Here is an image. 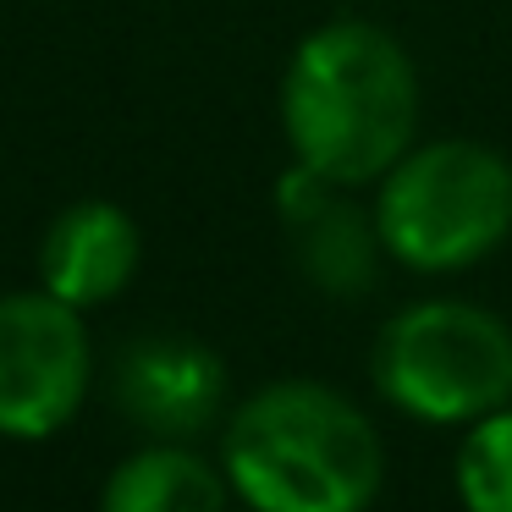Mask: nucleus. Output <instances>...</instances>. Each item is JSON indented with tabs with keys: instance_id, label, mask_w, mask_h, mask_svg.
I'll return each instance as SVG.
<instances>
[{
	"instance_id": "1",
	"label": "nucleus",
	"mask_w": 512,
	"mask_h": 512,
	"mask_svg": "<svg viewBox=\"0 0 512 512\" xmlns=\"http://www.w3.org/2000/svg\"><path fill=\"white\" fill-rule=\"evenodd\" d=\"M281 138L292 166L331 188H375L419 144V72L402 39L369 17L303 34L281 72Z\"/></svg>"
},
{
	"instance_id": "2",
	"label": "nucleus",
	"mask_w": 512,
	"mask_h": 512,
	"mask_svg": "<svg viewBox=\"0 0 512 512\" xmlns=\"http://www.w3.org/2000/svg\"><path fill=\"white\" fill-rule=\"evenodd\" d=\"M221 468L248 512H369L386 485V446L347 391L287 375L232 408Z\"/></svg>"
},
{
	"instance_id": "3",
	"label": "nucleus",
	"mask_w": 512,
	"mask_h": 512,
	"mask_svg": "<svg viewBox=\"0 0 512 512\" xmlns=\"http://www.w3.org/2000/svg\"><path fill=\"white\" fill-rule=\"evenodd\" d=\"M375 232L413 276H457L512 237V160L479 138L413 144L375 182Z\"/></svg>"
},
{
	"instance_id": "4",
	"label": "nucleus",
	"mask_w": 512,
	"mask_h": 512,
	"mask_svg": "<svg viewBox=\"0 0 512 512\" xmlns=\"http://www.w3.org/2000/svg\"><path fill=\"white\" fill-rule=\"evenodd\" d=\"M369 375L397 413L468 430L512 408V325L468 298H419L380 325Z\"/></svg>"
},
{
	"instance_id": "5",
	"label": "nucleus",
	"mask_w": 512,
	"mask_h": 512,
	"mask_svg": "<svg viewBox=\"0 0 512 512\" xmlns=\"http://www.w3.org/2000/svg\"><path fill=\"white\" fill-rule=\"evenodd\" d=\"M94 380V347L83 309L56 292L0 298V435L50 441L78 419Z\"/></svg>"
},
{
	"instance_id": "6",
	"label": "nucleus",
	"mask_w": 512,
	"mask_h": 512,
	"mask_svg": "<svg viewBox=\"0 0 512 512\" xmlns=\"http://www.w3.org/2000/svg\"><path fill=\"white\" fill-rule=\"evenodd\" d=\"M116 408L155 441H193L226 413V364L199 336L155 331L116 358Z\"/></svg>"
},
{
	"instance_id": "7",
	"label": "nucleus",
	"mask_w": 512,
	"mask_h": 512,
	"mask_svg": "<svg viewBox=\"0 0 512 512\" xmlns=\"http://www.w3.org/2000/svg\"><path fill=\"white\" fill-rule=\"evenodd\" d=\"M281 221L292 232L298 270L331 298H358L375 287V270L386 259L375 232V215L358 210L347 188H331L314 171L292 166L281 182Z\"/></svg>"
},
{
	"instance_id": "8",
	"label": "nucleus",
	"mask_w": 512,
	"mask_h": 512,
	"mask_svg": "<svg viewBox=\"0 0 512 512\" xmlns=\"http://www.w3.org/2000/svg\"><path fill=\"white\" fill-rule=\"evenodd\" d=\"M138 259H144V237L133 215L111 199H78L50 221L39 243V287L72 309H100L127 292Z\"/></svg>"
},
{
	"instance_id": "9",
	"label": "nucleus",
	"mask_w": 512,
	"mask_h": 512,
	"mask_svg": "<svg viewBox=\"0 0 512 512\" xmlns=\"http://www.w3.org/2000/svg\"><path fill=\"white\" fill-rule=\"evenodd\" d=\"M232 479L188 441H149L111 468L100 512H226Z\"/></svg>"
},
{
	"instance_id": "10",
	"label": "nucleus",
	"mask_w": 512,
	"mask_h": 512,
	"mask_svg": "<svg viewBox=\"0 0 512 512\" xmlns=\"http://www.w3.org/2000/svg\"><path fill=\"white\" fill-rule=\"evenodd\" d=\"M452 490L463 512H512V408H496L457 435Z\"/></svg>"
}]
</instances>
